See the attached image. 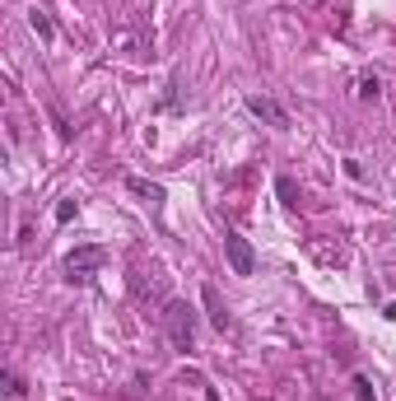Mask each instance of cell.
<instances>
[{
    "label": "cell",
    "mask_w": 396,
    "mask_h": 401,
    "mask_svg": "<svg viewBox=\"0 0 396 401\" xmlns=\"http://www.w3.org/2000/svg\"><path fill=\"white\" fill-rule=\"evenodd\" d=\"M163 327H168V341L182 350V355L196 346V317H192V308H187V303H177V299L163 303Z\"/></svg>",
    "instance_id": "1"
},
{
    "label": "cell",
    "mask_w": 396,
    "mask_h": 401,
    "mask_svg": "<svg viewBox=\"0 0 396 401\" xmlns=\"http://www.w3.org/2000/svg\"><path fill=\"white\" fill-rule=\"evenodd\" d=\"M103 261H107V247H98V243L75 247V252L66 256V280H70V285H84V280H89Z\"/></svg>",
    "instance_id": "2"
},
{
    "label": "cell",
    "mask_w": 396,
    "mask_h": 401,
    "mask_svg": "<svg viewBox=\"0 0 396 401\" xmlns=\"http://www.w3.org/2000/svg\"><path fill=\"white\" fill-rule=\"evenodd\" d=\"M224 256H228V271H233V276H252V271H257V252H252V243L243 234H233V229L224 234Z\"/></svg>",
    "instance_id": "3"
},
{
    "label": "cell",
    "mask_w": 396,
    "mask_h": 401,
    "mask_svg": "<svg viewBox=\"0 0 396 401\" xmlns=\"http://www.w3.org/2000/svg\"><path fill=\"white\" fill-rule=\"evenodd\" d=\"M248 112H252V117H261L266 126H275V131L289 126V112H284L275 98H266V94H248Z\"/></svg>",
    "instance_id": "4"
},
{
    "label": "cell",
    "mask_w": 396,
    "mask_h": 401,
    "mask_svg": "<svg viewBox=\"0 0 396 401\" xmlns=\"http://www.w3.org/2000/svg\"><path fill=\"white\" fill-rule=\"evenodd\" d=\"M201 299H205V312H210V327H215V332H233V312L219 303V290H215V285H205Z\"/></svg>",
    "instance_id": "5"
},
{
    "label": "cell",
    "mask_w": 396,
    "mask_h": 401,
    "mask_svg": "<svg viewBox=\"0 0 396 401\" xmlns=\"http://www.w3.org/2000/svg\"><path fill=\"white\" fill-rule=\"evenodd\" d=\"M126 187L136 191V196H145L149 205H163V187H158V182H145V178H126Z\"/></svg>",
    "instance_id": "6"
},
{
    "label": "cell",
    "mask_w": 396,
    "mask_h": 401,
    "mask_svg": "<svg viewBox=\"0 0 396 401\" xmlns=\"http://www.w3.org/2000/svg\"><path fill=\"white\" fill-rule=\"evenodd\" d=\"M28 28H33L42 43H52V38H57V23L47 19V10H28Z\"/></svg>",
    "instance_id": "7"
},
{
    "label": "cell",
    "mask_w": 396,
    "mask_h": 401,
    "mask_svg": "<svg viewBox=\"0 0 396 401\" xmlns=\"http://www.w3.org/2000/svg\"><path fill=\"white\" fill-rule=\"evenodd\" d=\"M354 84H359V89H354V94H359V98H363V103H373V98H378V94H383V79H378V75H373V70H363V75H359V79H354Z\"/></svg>",
    "instance_id": "8"
},
{
    "label": "cell",
    "mask_w": 396,
    "mask_h": 401,
    "mask_svg": "<svg viewBox=\"0 0 396 401\" xmlns=\"http://www.w3.org/2000/svg\"><path fill=\"white\" fill-rule=\"evenodd\" d=\"M275 191H280V200L289 205V210L298 205V187H294V178H275Z\"/></svg>",
    "instance_id": "9"
},
{
    "label": "cell",
    "mask_w": 396,
    "mask_h": 401,
    "mask_svg": "<svg viewBox=\"0 0 396 401\" xmlns=\"http://www.w3.org/2000/svg\"><path fill=\"white\" fill-rule=\"evenodd\" d=\"M350 388H354V401H378V392H373V383L363 378V373H354V378H350Z\"/></svg>",
    "instance_id": "10"
},
{
    "label": "cell",
    "mask_w": 396,
    "mask_h": 401,
    "mask_svg": "<svg viewBox=\"0 0 396 401\" xmlns=\"http://www.w3.org/2000/svg\"><path fill=\"white\" fill-rule=\"evenodd\" d=\"M75 210H79L75 200H61V205H57V224H70V220H75Z\"/></svg>",
    "instance_id": "11"
},
{
    "label": "cell",
    "mask_w": 396,
    "mask_h": 401,
    "mask_svg": "<svg viewBox=\"0 0 396 401\" xmlns=\"http://www.w3.org/2000/svg\"><path fill=\"white\" fill-rule=\"evenodd\" d=\"M5 392H10V397H23L28 388H23V378H19V373H5Z\"/></svg>",
    "instance_id": "12"
},
{
    "label": "cell",
    "mask_w": 396,
    "mask_h": 401,
    "mask_svg": "<svg viewBox=\"0 0 396 401\" xmlns=\"http://www.w3.org/2000/svg\"><path fill=\"white\" fill-rule=\"evenodd\" d=\"M345 173H350L354 182H363V164H359V159H345Z\"/></svg>",
    "instance_id": "13"
},
{
    "label": "cell",
    "mask_w": 396,
    "mask_h": 401,
    "mask_svg": "<svg viewBox=\"0 0 396 401\" xmlns=\"http://www.w3.org/2000/svg\"><path fill=\"white\" fill-rule=\"evenodd\" d=\"M383 317H392V322H396V299H392V303H387V312H383Z\"/></svg>",
    "instance_id": "14"
}]
</instances>
